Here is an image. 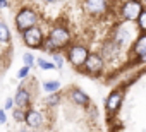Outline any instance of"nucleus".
Instances as JSON below:
<instances>
[{"mask_svg": "<svg viewBox=\"0 0 146 132\" xmlns=\"http://www.w3.org/2000/svg\"><path fill=\"white\" fill-rule=\"evenodd\" d=\"M36 21H38V17L33 11H21L16 17V24L21 31H28V29L35 28Z\"/></svg>", "mask_w": 146, "mask_h": 132, "instance_id": "1", "label": "nucleus"}, {"mask_svg": "<svg viewBox=\"0 0 146 132\" xmlns=\"http://www.w3.org/2000/svg\"><path fill=\"white\" fill-rule=\"evenodd\" d=\"M24 41H26V45L31 46V48H40V46H43V38H41L40 28L35 26V28L24 31Z\"/></svg>", "mask_w": 146, "mask_h": 132, "instance_id": "2", "label": "nucleus"}, {"mask_svg": "<svg viewBox=\"0 0 146 132\" xmlns=\"http://www.w3.org/2000/svg\"><path fill=\"white\" fill-rule=\"evenodd\" d=\"M141 12H143V7H141L139 2H125V4L122 5V14H124V17L129 19V21L139 19Z\"/></svg>", "mask_w": 146, "mask_h": 132, "instance_id": "3", "label": "nucleus"}, {"mask_svg": "<svg viewBox=\"0 0 146 132\" xmlns=\"http://www.w3.org/2000/svg\"><path fill=\"white\" fill-rule=\"evenodd\" d=\"M88 60V51H86V48L84 46H74V48H70V51H69V62L72 63V65H83L84 62Z\"/></svg>", "mask_w": 146, "mask_h": 132, "instance_id": "4", "label": "nucleus"}, {"mask_svg": "<svg viewBox=\"0 0 146 132\" xmlns=\"http://www.w3.org/2000/svg\"><path fill=\"white\" fill-rule=\"evenodd\" d=\"M84 67H86V71H88L91 76H96V74H98V71L103 67V60H102V57H100V55L91 53V55H88V60L84 62Z\"/></svg>", "mask_w": 146, "mask_h": 132, "instance_id": "5", "label": "nucleus"}, {"mask_svg": "<svg viewBox=\"0 0 146 132\" xmlns=\"http://www.w3.org/2000/svg\"><path fill=\"white\" fill-rule=\"evenodd\" d=\"M52 40L60 46V45H64V43H67L69 41V31L65 29V28H55L53 31H52Z\"/></svg>", "mask_w": 146, "mask_h": 132, "instance_id": "6", "label": "nucleus"}, {"mask_svg": "<svg viewBox=\"0 0 146 132\" xmlns=\"http://www.w3.org/2000/svg\"><path fill=\"white\" fill-rule=\"evenodd\" d=\"M24 120L29 127H38L41 123V113L36 112V110H28L26 115H24Z\"/></svg>", "mask_w": 146, "mask_h": 132, "instance_id": "7", "label": "nucleus"}, {"mask_svg": "<svg viewBox=\"0 0 146 132\" xmlns=\"http://www.w3.org/2000/svg\"><path fill=\"white\" fill-rule=\"evenodd\" d=\"M120 101H122V94H120L119 91H113V93L107 98V108H108V112H115V110L119 108Z\"/></svg>", "mask_w": 146, "mask_h": 132, "instance_id": "8", "label": "nucleus"}, {"mask_svg": "<svg viewBox=\"0 0 146 132\" xmlns=\"http://www.w3.org/2000/svg\"><path fill=\"white\" fill-rule=\"evenodd\" d=\"M72 100H74L78 105H88L90 103L88 94L84 91H81V89H74V91H72Z\"/></svg>", "mask_w": 146, "mask_h": 132, "instance_id": "9", "label": "nucleus"}, {"mask_svg": "<svg viewBox=\"0 0 146 132\" xmlns=\"http://www.w3.org/2000/svg\"><path fill=\"white\" fill-rule=\"evenodd\" d=\"M28 100H29V94L24 88H19L17 89V94H16V103L17 106H26L28 105Z\"/></svg>", "mask_w": 146, "mask_h": 132, "instance_id": "10", "label": "nucleus"}, {"mask_svg": "<svg viewBox=\"0 0 146 132\" xmlns=\"http://www.w3.org/2000/svg\"><path fill=\"white\" fill-rule=\"evenodd\" d=\"M58 88H60V82H58V81H50V82H45V84H43V89H45L46 93H55Z\"/></svg>", "mask_w": 146, "mask_h": 132, "instance_id": "11", "label": "nucleus"}, {"mask_svg": "<svg viewBox=\"0 0 146 132\" xmlns=\"http://www.w3.org/2000/svg\"><path fill=\"white\" fill-rule=\"evenodd\" d=\"M43 48L45 50H48V51H52V55L55 53V50L58 48V45L52 40V38H48V40H45V43H43Z\"/></svg>", "mask_w": 146, "mask_h": 132, "instance_id": "12", "label": "nucleus"}, {"mask_svg": "<svg viewBox=\"0 0 146 132\" xmlns=\"http://www.w3.org/2000/svg\"><path fill=\"white\" fill-rule=\"evenodd\" d=\"M0 40L5 41V43L11 40V33H9V29H7V26L2 24V22H0Z\"/></svg>", "mask_w": 146, "mask_h": 132, "instance_id": "13", "label": "nucleus"}, {"mask_svg": "<svg viewBox=\"0 0 146 132\" xmlns=\"http://www.w3.org/2000/svg\"><path fill=\"white\" fill-rule=\"evenodd\" d=\"M38 65L43 69V71H50V69H55V65L52 63V62H46V60H43V58H38Z\"/></svg>", "mask_w": 146, "mask_h": 132, "instance_id": "14", "label": "nucleus"}, {"mask_svg": "<svg viewBox=\"0 0 146 132\" xmlns=\"http://www.w3.org/2000/svg\"><path fill=\"white\" fill-rule=\"evenodd\" d=\"M137 22H139V28H141L143 31H146V9H143V12H141L139 19H137Z\"/></svg>", "mask_w": 146, "mask_h": 132, "instance_id": "15", "label": "nucleus"}, {"mask_svg": "<svg viewBox=\"0 0 146 132\" xmlns=\"http://www.w3.org/2000/svg\"><path fill=\"white\" fill-rule=\"evenodd\" d=\"M23 60H24V67H33V63H35V58H33V55L31 53H26L24 57H23Z\"/></svg>", "mask_w": 146, "mask_h": 132, "instance_id": "16", "label": "nucleus"}, {"mask_svg": "<svg viewBox=\"0 0 146 132\" xmlns=\"http://www.w3.org/2000/svg\"><path fill=\"white\" fill-rule=\"evenodd\" d=\"M52 58H53V65H55L57 69H60V67H62V57H60L58 53H53Z\"/></svg>", "mask_w": 146, "mask_h": 132, "instance_id": "17", "label": "nucleus"}, {"mask_svg": "<svg viewBox=\"0 0 146 132\" xmlns=\"http://www.w3.org/2000/svg\"><path fill=\"white\" fill-rule=\"evenodd\" d=\"M46 103L48 105H57L58 103V94H50L48 100H46Z\"/></svg>", "mask_w": 146, "mask_h": 132, "instance_id": "18", "label": "nucleus"}, {"mask_svg": "<svg viewBox=\"0 0 146 132\" xmlns=\"http://www.w3.org/2000/svg\"><path fill=\"white\" fill-rule=\"evenodd\" d=\"M14 118H16L17 122H23V120H24V113H23L21 110H16V112H14Z\"/></svg>", "mask_w": 146, "mask_h": 132, "instance_id": "19", "label": "nucleus"}, {"mask_svg": "<svg viewBox=\"0 0 146 132\" xmlns=\"http://www.w3.org/2000/svg\"><path fill=\"white\" fill-rule=\"evenodd\" d=\"M29 74V67H23L19 72H17V77H26Z\"/></svg>", "mask_w": 146, "mask_h": 132, "instance_id": "20", "label": "nucleus"}, {"mask_svg": "<svg viewBox=\"0 0 146 132\" xmlns=\"http://www.w3.org/2000/svg\"><path fill=\"white\" fill-rule=\"evenodd\" d=\"M90 115H91V117H98V110H96L95 106H91V108H90Z\"/></svg>", "mask_w": 146, "mask_h": 132, "instance_id": "21", "label": "nucleus"}, {"mask_svg": "<svg viewBox=\"0 0 146 132\" xmlns=\"http://www.w3.org/2000/svg\"><path fill=\"white\" fill-rule=\"evenodd\" d=\"M5 112H2V110H0V123H5Z\"/></svg>", "mask_w": 146, "mask_h": 132, "instance_id": "22", "label": "nucleus"}, {"mask_svg": "<svg viewBox=\"0 0 146 132\" xmlns=\"http://www.w3.org/2000/svg\"><path fill=\"white\" fill-rule=\"evenodd\" d=\"M5 108H12V100H11V98L5 101Z\"/></svg>", "mask_w": 146, "mask_h": 132, "instance_id": "23", "label": "nucleus"}, {"mask_svg": "<svg viewBox=\"0 0 146 132\" xmlns=\"http://www.w3.org/2000/svg\"><path fill=\"white\" fill-rule=\"evenodd\" d=\"M11 4L9 2H0V9H4V7H9Z\"/></svg>", "mask_w": 146, "mask_h": 132, "instance_id": "24", "label": "nucleus"}, {"mask_svg": "<svg viewBox=\"0 0 146 132\" xmlns=\"http://www.w3.org/2000/svg\"><path fill=\"white\" fill-rule=\"evenodd\" d=\"M23 132H26V130H23Z\"/></svg>", "mask_w": 146, "mask_h": 132, "instance_id": "25", "label": "nucleus"}]
</instances>
